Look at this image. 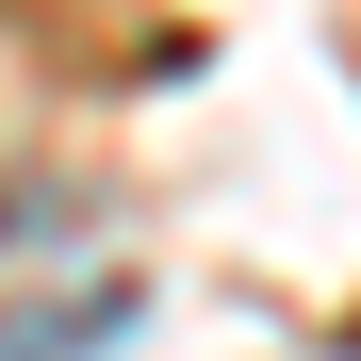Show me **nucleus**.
Segmentation results:
<instances>
[{
  "instance_id": "1",
  "label": "nucleus",
  "mask_w": 361,
  "mask_h": 361,
  "mask_svg": "<svg viewBox=\"0 0 361 361\" xmlns=\"http://www.w3.org/2000/svg\"><path fill=\"white\" fill-rule=\"evenodd\" d=\"M132 312H148V295H132V279H82V295H66V312H0V361H99V345H115V329H132Z\"/></svg>"
}]
</instances>
